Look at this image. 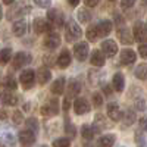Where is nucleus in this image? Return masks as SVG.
Wrapping results in <instances>:
<instances>
[{
    "mask_svg": "<svg viewBox=\"0 0 147 147\" xmlns=\"http://www.w3.org/2000/svg\"><path fill=\"white\" fill-rule=\"evenodd\" d=\"M112 87L118 93L124 91V88H125V77H124V74H121V72L115 74L113 78H112Z\"/></svg>",
    "mask_w": 147,
    "mask_h": 147,
    "instance_id": "26",
    "label": "nucleus"
},
{
    "mask_svg": "<svg viewBox=\"0 0 147 147\" xmlns=\"http://www.w3.org/2000/svg\"><path fill=\"white\" fill-rule=\"evenodd\" d=\"M77 18H78V22H81V24H88L91 21V12H90V9H87V7L78 9Z\"/></svg>",
    "mask_w": 147,
    "mask_h": 147,
    "instance_id": "28",
    "label": "nucleus"
},
{
    "mask_svg": "<svg viewBox=\"0 0 147 147\" xmlns=\"http://www.w3.org/2000/svg\"><path fill=\"white\" fill-rule=\"evenodd\" d=\"M132 37H134V40L138 41V43L147 41V30H146L144 24H141V22H136V24H134Z\"/></svg>",
    "mask_w": 147,
    "mask_h": 147,
    "instance_id": "10",
    "label": "nucleus"
},
{
    "mask_svg": "<svg viewBox=\"0 0 147 147\" xmlns=\"http://www.w3.org/2000/svg\"><path fill=\"white\" fill-rule=\"evenodd\" d=\"M136 5V0H121V6L124 9H131Z\"/></svg>",
    "mask_w": 147,
    "mask_h": 147,
    "instance_id": "46",
    "label": "nucleus"
},
{
    "mask_svg": "<svg viewBox=\"0 0 147 147\" xmlns=\"http://www.w3.org/2000/svg\"><path fill=\"white\" fill-rule=\"evenodd\" d=\"M102 52L107 57H113L118 53V44H116V41H113V40H105L102 43Z\"/></svg>",
    "mask_w": 147,
    "mask_h": 147,
    "instance_id": "18",
    "label": "nucleus"
},
{
    "mask_svg": "<svg viewBox=\"0 0 147 147\" xmlns=\"http://www.w3.org/2000/svg\"><path fill=\"white\" fill-rule=\"evenodd\" d=\"M7 116H9L7 110H6V109H0V121H6Z\"/></svg>",
    "mask_w": 147,
    "mask_h": 147,
    "instance_id": "49",
    "label": "nucleus"
},
{
    "mask_svg": "<svg viewBox=\"0 0 147 147\" xmlns=\"http://www.w3.org/2000/svg\"><path fill=\"white\" fill-rule=\"evenodd\" d=\"M137 60V55L132 49H124L121 52V56H119V62L122 65H132L134 62Z\"/></svg>",
    "mask_w": 147,
    "mask_h": 147,
    "instance_id": "17",
    "label": "nucleus"
},
{
    "mask_svg": "<svg viewBox=\"0 0 147 147\" xmlns=\"http://www.w3.org/2000/svg\"><path fill=\"white\" fill-rule=\"evenodd\" d=\"M5 87L6 88H9V90H16L18 88V82H16V80L12 77V75H7L6 77V80H5Z\"/></svg>",
    "mask_w": 147,
    "mask_h": 147,
    "instance_id": "36",
    "label": "nucleus"
},
{
    "mask_svg": "<svg viewBox=\"0 0 147 147\" xmlns=\"http://www.w3.org/2000/svg\"><path fill=\"white\" fill-rule=\"evenodd\" d=\"M107 116L112 119V121H115V122H118V121L122 119V110H121V107H119L118 103L112 102V103L107 105Z\"/></svg>",
    "mask_w": 147,
    "mask_h": 147,
    "instance_id": "22",
    "label": "nucleus"
},
{
    "mask_svg": "<svg viewBox=\"0 0 147 147\" xmlns=\"http://www.w3.org/2000/svg\"><path fill=\"white\" fill-rule=\"evenodd\" d=\"M136 77L138 80H146L147 78V65L146 63H140L136 69Z\"/></svg>",
    "mask_w": 147,
    "mask_h": 147,
    "instance_id": "35",
    "label": "nucleus"
},
{
    "mask_svg": "<svg viewBox=\"0 0 147 147\" xmlns=\"http://www.w3.org/2000/svg\"><path fill=\"white\" fill-rule=\"evenodd\" d=\"M65 132H66V136H69V137H75V132H77L75 125L71 124V121H69L68 116L65 118Z\"/></svg>",
    "mask_w": 147,
    "mask_h": 147,
    "instance_id": "34",
    "label": "nucleus"
},
{
    "mask_svg": "<svg viewBox=\"0 0 147 147\" xmlns=\"http://www.w3.org/2000/svg\"><path fill=\"white\" fill-rule=\"evenodd\" d=\"M90 62H91V65L96 66V68H102V66L105 65V62H106V56H105V53H103L102 50H97V49H96V50L91 52Z\"/></svg>",
    "mask_w": 147,
    "mask_h": 147,
    "instance_id": "24",
    "label": "nucleus"
},
{
    "mask_svg": "<svg viewBox=\"0 0 147 147\" xmlns=\"http://www.w3.org/2000/svg\"><path fill=\"white\" fill-rule=\"evenodd\" d=\"M40 112L43 116L46 118H53V116H57L59 112H60V107H59V100L56 97H52L49 102H46L41 107H40Z\"/></svg>",
    "mask_w": 147,
    "mask_h": 147,
    "instance_id": "3",
    "label": "nucleus"
},
{
    "mask_svg": "<svg viewBox=\"0 0 147 147\" xmlns=\"http://www.w3.org/2000/svg\"><path fill=\"white\" fill-rule=\"evenodd\" d=\"M3 18V9H2V5H0V21Z\"/></svg>",
    "mask_w": 147,
    "mask_h": 147,
    "instance_id": "54",
    "label": "nucleus"
},
{
    "mask_svg": "<svg viewBox=\"0 0 147 147\" xmlns=\"http://www.w3.org/2000/svg\"><path fill=\"white\" fill-rule=\"evenodd\" d=\"M122 118H124V124L127 127L132 125L134 122L137 121V115H136V112H134L132 109H127L125 112H122Z\"/></svg>",
    "mask_w": 147,
    "mask_h": 147,
    "instance_id": "29",
    "label": "nucleus"
},
{
    "mask_svg": "<svg viewBox=\"0 0 147 147\" xmlns=\"http://www.w3.org/2000/svg\"><path fill=\"white\" fill-rule=\"evenodd\" d=\"M103 91H105V94H106V96H110V94H112V88H110V85L103 84Z\"/></svg>",
    "mask_w": 147,
    "mask_h": 147,
    "instance_id": "50",
    "label": "nucleus"
},
{
    "mask_svg": "<svg viewBox=\"0 0 147 147\" xmlns=\"http://www.w3.org/2000/svg\"><path fill=\"white\" fill-rule=\"evenodd\" d=\"M134 105H136V109L137 110H143L146 109V100H144V97H137L136 102H134Z\"/></svg>",
    "mask_w": 147,
    "mask_h": 147,
    "instance_id": "43",
    "label": "nucleus"
},
{
    "mask_svg": "<svg viewBox=\"0 0 147 147\" xmlns=\"http://www.w3.org/2000/svg\"><path fill=\"white\" fill-rule=\"evenodd\" d=\"M99 2L100 0H84V5L87 7H94V6L99 5Z\"/></svg>",
    "mask_w": 147,
    "mask_h": 147,
    "instance_id": "47",
    "label": "nucleus"
},
{
    "mask_svg": "<svg viewBox=\"0 0 147 147\" xmlns=\"http://www.w3.org/2000/svg\"><path fill=\"white\" fill-rule=\"evenodd\" d=\"M50 78H52V71L49 69L47 66H41V68H38V71L35 72V80L38 81V84H41V85L47 84L49 81H50Z\"/></svg>",
    "mask_w": 147,
    "mask_h": 147,
    "instance_id": "21",
    "label": "nucleus"
},
{
    "mask_svg": "<svg viewBox=\"0 0 147 147\" xmlns=\"http://www.w3.org/2000/svg\"><path fill=\"white\" fill-rule=\"evenodd\" d=\"M34 5H37L38 7L46 9V7H49L52 5V0H34Z\"/></svg>",
    "mask_w": 147,
    "mask_h": 147,
    "instance_id": "44",
    "label": "nucleus"
},
{
    "mask_svg": "<svg viewBox=\"0 0 147 147\" xmlns=\"http://www.w3.org/2000/svg\"><path fill=\"white\" fill-rule=\"evenodd\" d=\"M12 121H13L15 125H21L24 124V115H22V110H15L13 115H12Z\"/></svg>",
    "mask_w": 147,
    "mask_h": 147,
    "instance_id": "40",
    "label": "nucleus"
},
{
    "mask_svg": "<svg viewBox=\"0 0 147 147\" xmlns=\"http://www.w3.org/2000/svg\"><path fill=\"white\" fill-rule=\"evenodd\" d=\"M93 105L96 107H100L103 105V96H102V93H93Z\"/></svg>",
    "mask_w": 147,
    "mask_h": 147,
    "instance_id": "41",
    "label": "nucleus"
},
{
    "mask_svg": "<svg viewBox=\"0 0 147 147\" xmlns=\"http://www.w3.org/2000/svg\"><path fill=\"white\" fill-rule=\"evenodd\" d=\"M68 3H69V6H72V7H75V6H78V3H80V0H68Z\"/></svg>",
    "mask_w": 147,
    "mask_h": 147,
    "instance_id": "52",
    "label": "nucleus"
},
{
    "mask_svg": "<svg viewBox=\"0 0 147 147\" xmlns=\"http://www.w3.org/2000/svg\"><path fill=\"white\" fill-rule=\"evenodd\" d=\"M146 30H147V24H146Z\"/></svg>",
    "mask_w": 147,
    "mask_h": 147,
    "instance_id": "56",
    "label": "nucleus"
},
{
    "mask_svg": "<svg viewBox=\"0 0 147 147\" xmlns=\"http://www.w3.org/2000/svg\"><path fill=\"white\" fill-rule=\"evenodd\" d=\"M140 127H141V129H144V131H147V115H144L143 118H140Z\"/></svg>",
    "mask_w": 147,
    "mask_h": 147,
    "instance_id": "48",
    "label": "nucleus"
},
{
    "mask_svg": "<svg viewBox=\"0 0 147 147\" xmlns=\"http://www.w3.org/2000/svg\"><path fill=\"white\" fill-rule=\"evenodd\" d=\"M74 56H75L77 60H80V62H84L85 59L88 57V53H90V47H88V43L85 41H80L77 43L75 46H74Z\"/></svg>",
    "mask_w": 147,
    "mask_h": 147,
    "instance_id": "6",
    "label": "nucleus"
},
{
    "mask_svg": "<svg viewBox=\"0 0 147 147\" xmlns=\"http://www.w3.org/2000/svg\"><path fill=\"white\" fill-rule=\"evenodd\" d=\"M118 38H119L121 43H124V44H127V46H129V44L134 43L132 32H131V30L127 28V27H119V30H118Z\"/></svg>",
    "mask_w": 147,
    "mask_h": 147,
    "instance_id": "19",
    "label": "nucleus"
},
{
    "mask_svg": "<svg viewBox=\"0 0 147 147\" xmlns=\"http://www.w3.org/2000/svg\"><path fill=\"white\" fill-rule=\"evenodd\" d=\"M47 21L50 24V28H62L65 24V13L60 9L50 7L47 10Z\"/></svg>",
    "mask_w": 147,
    "mask_h": 147,
    "instance_id": "2",
    "label": "nucleus"
},
{
    "mask_svg": "<svg viewBox=\"0 0 147 147\" xmlns=\"http://www.w3.org/2000/svg\"><path fill=\"white\" fill-rule=\"evenodd\" d=\"M13 2H15V0H3V3H5V5H12Z\"/></svg>",
    "mask_w": 147,
    "mask_h": 147,
    "instance_id": "53",
    "label": "nucleus"
},
{
    "mask_svg": "<svg viewBox=\"0 0 147 147\" xmlns=\"http://www.w3.org/2000/svg\"><path fill=\"white\" fill-rule=\"evenodd\" d=\"M71 60H72L71 52L68 50V49H62V52H60L59 56L56 57V65H57L60 69H66V68L71 65Z\"/></svg>",
    "mask_w": 147,
    "mask_h": 147,
    "instance_id": "13",
    "label": "nucleus"
},
{
    "mask_svg": "<svg viewBox=\"0 0 147 147\" xmlns=\"http://www.w3.org/2000/svg\"><path fill=\"white\" fill-rule=\"evenodd\" d=\"M65 91H66L65 97H68L69 100L74 99V97H77L80 94V91H81V82L78 80H69L68 85L65 87Z\"/></svg>",
    "mask_w": 147,
    "mask_h": 147,
    "instance_id": "12",
    "label": "nucleus"
},
{
    "mask_svg": "<svg viewBox=\"0 0 147 147\" xmlns=\"http://www.w3.org/2000/svg\"><path fill=\"white\" fill-rule=\"evenodd\" d=\"M27 128H30L31 131H34L35 134L40 131V125H38V121L35 118H28L27 119Z\"/></svg>",
    "mask_w": 147,
    "mask_h": 147,
    "instance_id": "37",
    "label": "nucleus"
},
{
    "mask_svg": "<svg viewBox=\"0 0 147 147\" xmlns=\"http://www.w3.org/2000/svg\"><path fill=\"white\" fill-rule=\"evenodd\" d=\"M115 141H116V138H115L113 134H106V136H102V137L99 138V144L103 146V147H110V146H113Z\"/></svg>",
    "mask_w": 147,
    "mask_h": 147,
    "instance_id": "33",
    "label": "nucleus"
},
{
    "mask_svg": "<svg viewBox=\"0 0 147 147\" xmlns=\"http://www.w3.org/2000/svg\"><path fill=\"white\" fill-rule=\"evenodd\" d=\"M32 28L35 31V34H43V32H47V31H50V24H49V21L46 18H35L34 22H32Z\"/></svg>",
    "mask_w": 147,
    "mask_h": 147,
    "instance_id": "14",
    "label": "nucleus"
},
{
    "mask_svg": "<svg viewBox=\"0 0 147 147\" xmlns=\"http://www.w3.org/2000/svg\"><path fill=\"white\" fill-rule=\"evenodd\" d=\"M81 136H82L84 140H87V141L93 140L94 136H96V132H94V129H93V125L84 124V125L81 127Z\"/></svg>",
    "mask_w": 147,
    "mask_h": 147,
    "instance_id": "30",
    "label": "nucleus"
},
{
    "mask_svg": "<svg viewBox=\"0 0 147 147\" xmlns=\"http://www.w3.org/2000/svg\"><path fill=\"white\" fill-rule=\"evenodd\" d=\"M60 46V35L57 32H49L44 38V47L49 50H55Z\"/></svg>",
    "mask_w": 147,
    "mask_h": 147,
    "instance_id": "15",
    "label": "nucleus"
},
{
    "mask_svg": "<svg viewBox=\"0 0 147 147\" xmlns=\"http://www.w3.org/2000/svg\"><path fill=\"white\" fill-rule=\"evenodd\" d=\"M27 30H28V24L24 21V19H16L12 25V32H13L15 37H22L27 34Z\"/></svg>",
    "mask_w": 147,
    "mask_h": 147,
    "instance_id": "23",
    "label": "nucleus"
},
{
    "mask_svg": "<svg viewBox=\"0 0 147 147\" xmlns=\"http://www.w3.org/2000/svg\"><path fill=\"white\" fill-rule=\"evenodd\" d=\"M72 107H74V112L77 115H87L90 110H91V105L87 99L84 97H78L75 99V102L72 103Z\"/></svg>",
    "mask_w": 147,
    "mask_h": 147,
    "instance_id": "8",
    "label": "nucleus"
},
{
    "mask_svg": "<svg viewBox=\"0 0 147 147\" xmlns=\"http://www.w3.org/2000/svg\"><path fill=\"white\" fill-rule=\"evenodd\" d=\"M0 100H2V103L6 105V106H15L18 103V96L13 93V90L6 88L5 91L0 93Z\"/></svg>",
    "mask_w": 147,
    "mask_h": 147,
    "instance_id": "16",
    "label": "nucleus"
},
{
    "mask_svg": "<svg viewBox=\"0 0 147 147\" xmlns=\"http://www.w3.org/2000/svg\"><path fill=\"white\" fill-rule=\"evenodd\" d=\"M0 90H2V81H0Z\"/></svg>",
    "mask_w": 147,
    "mask_h": 147,
    "instance_id": "55",
    "label": "nucleus"
},
{
    "mask_svg": "<svg viewBox=\"0 0 147 147\" xmlns=\"http://www.w3.org/2000/svg\"><path fill=\"white\" fill-rule=\"evenodd\" d=\"M136 141H137V143H140V144H144V140L141 138V132H140V131H137V132H136Z\"/></svg>",
    "mask_w": 147,
    "mask_h": 147,
    "instance_id": "51",
    "label": "nucleus"
},
{
    "mask_svg": "<svg viewBox=\"0 0 147 147\" xmlns=\"http://www.w3.org/2000/svg\"><path fill=\"white\" fill-rule=\"evenodd\" d=\"M31 60H32V57H31L30 53L18 52V53H15L13 57H12V68H13V69H19V68H22V66L28 65Z\"/></svg>",
    "mask_w": 147,
    "mask_h": 147,
    "instance_id": "7",
    "label": "nucleus"
},
{
    "mask_svg": "<svg viewBox=\"0 0 147 147\" xmlns=\"http://www.w3.org/2000/svg\"><path fill=\"white\" fill-rule=\"evenodd\" d=\"M53 146L55 147H68V146H71V138L60 137V138H57V140L53 141Z\"/></svg>",
    "mask_w": 147,
    "mask_h": 147,
    "instance_id": "39",
    "label": "nucleus"
},
{
    "mask_svg": "<svg viewBox=\"0 0 147 147\" xmlns=\"http://www.w3.org/2000/svg\"><path fill=\"white\" fill-rule=\"evenodd\" d=\"M88 80H90V82L93 84V85H97L99 84V81H100V74L99 72H94V71H90L88 72Z\"/></svg>",
    "mask_w": 147,
    "mask_h": 147,
    "instance_id": "42",
    "label": "nucleus"
},
{
    "mask_svg": "<svg viewBox=\"0 0 147 147\" xmlns=\"http://www.w3.org/2000/svg\"><path fill=\"white\" fill-rule=\"evenodd\" d=\"M18 138H19V143H21L22 146H32V144L35 143V140H37L35 132H34V131H31L30 128L19 131Z\"/></svg>",
    "mask_w": 147,
    "mask_h": 147,
    "instance_id": "11",
    "label": "nucleus"
},
{
    "mask_svg": "<svg viewBox=\"0 0 147 147\" xmlns=\"http://www.w3.org/2000/svg\"><path fill=\"white\" fill-rule=\"evenodd\" d=\"M19 82L21 85L25 90H30L32 88V85L35 82V71L31 69V68H27V69H24L21 72V75H19Z\"/></svg>",
    "mask_w": 147,
    "mask_h": 147,
    "instance_id": "5",
    "label": "nucleus"
},
{
    "mask_svg": "<svg viewBox=\"0 0 147 147\" xmlns=\"http://www.w3.org/2000/svg\"><path fill=\"white\" fill-rule=\"evenodd\" d=\"M65 87H66V80H65V77H59L57 80L53 81L50 90H52V93L56 94V96H62V94L65 93Z\"/></svg>",
    "mask_w": 147,
    "mask_h": 147,
    "instance_id": "25",
    "label": "nucleus"
},
{
    "mask_svg": "<svg viewBox=\"0 0 147 147\" xmlns=\"http://www.w3.org/2000/svg\"><path fill=\"white\" fill-rule=\"evenodd\" d=\"M0 138L3 140V143L9 144V146H15L16 144V136H15V132L12 131L10 127L7 125H0Z\"/></svg>",
    "mask_w": 147,
    "mask_h": 147,
    "instance_id": "9",
    "label": "nucleus"
},
{
    "mask_svg": "<svg viewBox=\"0 0 147 147\" xmlns=\"http://www.w3.org/2000/svg\"><path fill=\"white\" fill-rule=\"evenodd\" d=\"M96 27H97V31H99L100 37H106V35H109L110 32H112L113 24H112V21H109V19H102V21H99L96 24Z\"/></svg>",
    "mask_w": 147,
    "mask_h": 147,
    "instance_id": "20",
    "label": "nucleus"
},
{
    "mask_svg": "<svg viewBox=\"0 0 147 147\" xmlns=\"http://www.w3.org/2000/svg\"><path fill=\"white\" fill-rule=\"evenodd\" d=\"M138 53L143 59H147V43H141L138 46Z\"/></svg>",
    "mask_w": 147,
    "mask_h": 147,
    "instance_id": "45",
    "label": "nucleus"
},
{
    "mask_svg": "<svg viewBox=\"0 0 147 147\" xmlns=\"http://www.w3.org/2000/svg\"><path fill=\"white\" fill-rule=\"evenodd\" d=\"M81 35H82V30L80 27V24L74 18L68 19L66 25H65V40L68 43H74V41L80 40Z\"/></svg>",
    "mask_w": 147,
    "mask_h": 147,
    "instance_id": "1",
    "label": "nucleus"
},
{
    "mask_svg": "<svg viewBox=\"0 0 147 147\" xmlns=\"http://www.w3.org/2000/svg\"><path fill=\"white\" fill-rule=\"evenodd\" d=\"M10 60H12V49L6 47L3 50H0V65L5 66L10 62Z\"/></svg>",
    "mask_w": 147,
    "mask_h": 147,
    "instance_id": "32",
    "label": "nucleus"
},
{
    "mask_svg": "<svg viewBox=\"0 0 147 147\" xmlns=\"http://www.w3.org/2000/svg\"><path fill=\"white\" fill-rule=\"evenodd\" d=\"M30 12V7L28 5L25 6L24 3H18L15 6H12L9 10H7V13H6V19L7 21H13V19H19L22 18L25 13H28Z\"/></svg>",
    "mask_w": 147,
    "mask_h": 147,
    "instance_id": "4",
    "label": "nucleus"
},
{
    "mask_svg": "<svg viewBox=\"0 0 147 147\" xmlns=\"http://www.w3.org/2000/svg\"><path fill=\"white\" fill-rule=\"evenodd\" d=\"M107 128V122H106V118L102 115V113H97L96 118H94V124H93V129L96 134H100L103 129Z\"/></svg>",
    "mask_w": 147,
    "mask_h": 147,
    "instance_id": "27",
    "label": "nucleus"
},
{
    "mask_svg": "<svg viewBox=\"0 0 147 147\" xmlns=\"http://www.w3.org/2000/svg\"><path fill=\"white\" fill-rule=\"evenodd\" d=\"M85 35H87V40L88 41H97V38H100V34H99V31H97L96 24H91V25L87 28Z\"/></svg>",
    "mask_w": 147,
    "mask_h": 147,
    "instance_id": "31",
    "label": "nucleus"
},
{
    "mask_svg": "<svg viewBox=\"0 0 147 147\" xmlns=\"http://www.w3.org/2000/svg\"><path fill=\"white\" fill-rule=\"evenodd\" d=\"M43 62H44V66L52 68L53 65H56V57H55L53 53H47V55L43 57Z\"/></svg>",
    "mask_w": 147,
    "mask_h": 147,
    "instance_id": "38",
    "label": "nucleus"
}]
</instances>
